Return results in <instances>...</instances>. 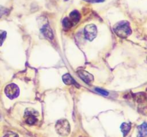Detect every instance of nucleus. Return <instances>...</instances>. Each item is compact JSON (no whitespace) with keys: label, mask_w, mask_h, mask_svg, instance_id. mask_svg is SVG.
I'll return each mask as SVG.
<instances>
[{"label":"nucleus","mask_w":147,"mask_h":137,"mask_svg":"<svg viewBox=\"0 0 147 137\" xmlns=\"http://www.w3.org/2000/svg\"><path fill=\"white\" fill-rule=\"evenodd\" d=\"M113 30L118 37L121 38H126L131 33L129 22L126 21H121L117 22L114 26Z\"/></svg>","instance_id":"obj_1"},{"label":"nucleus","mask_w":147,"mask_h":137,"mask_svg":"<svg viewBox=\"0 0 147 137\" xmlns=\"http://www.w3.org/2000/svg\"><path fill=\"white\" fill-rule=\"evenodd\" d=\"M56 132L62 136H67L70 132V125L67 120L61 119L57 121L55 125Z\"/></svg>","instance_id":"obj_2"},{"label":"nucleus","mask_w":147,"mask_h":137,"mask_svg":"<svg viewBox=\"0 0 147 137\" xmlns=\"http://www.w3.org/2000/svg\"><path fill=\"white\" fill-rule=\"evenodd\" d=\"M5 93L9 98L13 99L19 95L20 90L16 84L11 83L6 86L5 88Z\"/></svg>","instance_id":"obj_3"},{"label":"nucleus","mask_w":147,"mask_h":137,"mask_svg":"<svg viewBox=\"0 0 147 137\" xmlns=\"http://www.w3.org/2000/svg\"><path fill=\"white\" fill-rule=\"evenodd\" d=\"M84 36L85 38L90 41H92L97 35V29L95 25L89 24L85 26L84 27Z\"/></svg>","instance_id":"obj_4"},{"label":"nucleus","mask_w":147,"mask_h":137,"mask_svg":"<svg viewBox=\"0 0 147 137\" xmlns=\"http://www.w3.org/2000/svg\"><path fill=\"white\" fill-rule=\"evenodd\" d=\"M38 113L37 111L32 108H27L25 112V117L26 118V122L29 124H33L37 121V116Z\"/></svg>","instance_id":"obj_5"},{"label":"nucleus","mask_w":147,"mask_h":137,"mask_svg":"<svg viewBox=\"0 0 147 137\" xmlns=\"http://www.w3.org/2000/svg\"><path fill=\"white\" fill-rule=\"evenodd\" d=\"M78 74L79 77L87 84H91L94 81V76L92 74L85 70H79Z\"/></svg>","instance_id":"obj_6"},{"label":"nucleus","mask_w":147,"mask_h":137,"mask_svg":"<svg viewBox=\"0 0 147 137\" xmlns=\"http://www.w3.org/2000/svg\"><path fill=\"white\" fill-rule=\"evenodd\" d=\"M41 31L45 37L49 38V39H52L53 38V35L52 30L48 24H46L43 26L41 29Z\"/></svg>","instance_id":"obj_7"},{"label":"nucleus","mask_w":147,"mask_h":137,"mask_svg":"<svg viewBox=\"0 0 147 137\" xmlns=\"http://www.w3.org/2000/svg\"><path fill=\"white\" fill-rule=\"evenodd\" d=\"M81 16L79 12L77 10H73L69 14V20L74 24H76L78 23L80 19Z\"/></svg>","instance_id":"obj_8"},{"label":"nucleus","mask_w":147,"mask_h":137,"mask_svg":"<svg viewBox=\"0 0 147 137\" xmlns=\"http://www.w3.org/2000/svg\"><path fill=\"white\" fill-rule=\"evenodd\" d=\"M62 79L64 83L66 84L70 85V84H76V81L72 78V77L71 76V75L68 73H67L63 75Z\"/></svg>","instance_id":"obj_9"},{"label":"nucleus","mask_w":147,"mask_h":137,"mask_svg":"<svg viewBox=\"0 0 147 137\" xmlns=\"http://www.w3.org/2000/svg\"><path fill=\"white\" fill-rule=\"evenodd\" d=\"M138 134L137 135L138 137H145L146 136L147 131H146V124L145 122L139 126L138 127Z\"/></svg>","instance_id":"obj_10"},{"label":"nucleus","mask_w":147,"mask_h":137,"mask_svg":"<svg viewBox=\"0 0 147 137\" xmlns=\"http://www.w3.org/2000/svg\"><path fill=\"white\" fill-rule=\"evenodd\" d=\"M121 130L123 134V136H126L131 129V124L129 123H122L120 126Z\"/></svg>","instance_id":"obj_11"},{"label":"nucleus","mask_w":147,"mask_h":137,"mask_svg":"<svg viewBox=\"0 0 147 137\" xmlns=\"http://www.w3.org/2000/svg\"><path fill=\"white\" fill-rule=\"evenodd\" d=\"M62 24L63 27L65 29H69L73 26L72 23L71 22L68 18H64L63 20Z\"/></svg>","instance_id":"obj_12"},{"label":"nucleus","mask_w":147,"mask_h":137,"mask_svg":"<svg viewBox=\"0 0 147 137\" xmlns=\"http://www.w3.org/2000/svg\"><path fill=\"white\" fill-rule=\"evenodd\" d=\"M6 36V32L5 31L0 30V46L2 45L4 39Z\"/></svg>","instance_id":"obj_13"},{"label":"nucleus","mask_w":147,"mask_h":137,"mask_svg":"<svg viewBox=\"0 0 147 137\" xmlns=\"http://www.w3.org/2000/svg\"><path fill=\"white\" fill-rule=\"evenodd\" d=\"M95 91H96L98 92H99V93L101 94L102 95H106V96H107V95L109 94V92H108L107 91H105V90H102V89H100V88H95Z\"/></svg>","instance_id":"obj_14"},{"label":"nucleus","mask_w":147,"mask_h":137,"mask_svg":"<svg viewBox=\"0 0 147 137\" xmlns=\"http://www.w3.org/2000/svg\"><path fill=\"white\" fill-rule=\"evenodd\" d=\"M3 137H18V135L13 132H7Z\"/></svg>","instance_id":"obj_15"},{"label":"nucleus","mask_w":147,"mask_h":137,"mask_svg":"<svg viewBox=\"0 0 147 137\" xmlns=\"http://www.w3.org/2000/svg\"><path fill=\"white\" fill-rule=\"evenodd\" d=\"M84 1H91L92 0H84Z\"/></svg>","instance_id":"obj_16"},{"label":"nucleus","mask_w":147,"mask_h":137,"mask_svg":"<svg viewBox=\"0 0 147 137\" xmlns=\"http://www.w3.org/2000/svg\"><path fill=\"white\" fill-rule=\"evenodd\" d=\"M64 1H67L68 0H64Z\"/></svg>","instance_id":"obj_17"}]
</instances>
